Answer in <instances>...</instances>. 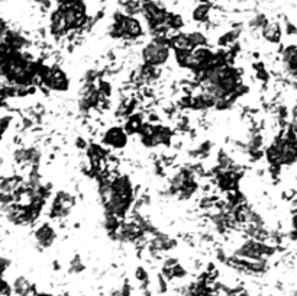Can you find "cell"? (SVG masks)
Returning a JSON list of instances; mask_svg holds the SVG:
<instances>
[{
    "mask_svg": "<svg viewBox=\"0 0 297 296\" xmlns=\"http://www.w3.org/2000/svg\"><path fill=\"white\" fill-rule=\"evenodd\" d=\"M292 228H293V231L297 232V212L293 215V218H292Z\"/></svg>",
    "mask_w": 297,
    "mask_h": 296,
    "instance_id": "14",
    "label": "cell"
},
{
    "mask_svg": "<svg viewBox=\"0 0 297 296\" xmlns=\"http://www.w3.org/2000/svg\"><path fill=\"white\" fill-rule=\"evenodd\" d=\"M170 193L179 199H188L194 195L197 189V183L194 179V172L188 169H180L173 174L168 183Z\"/></svg>",
    "mask_w": 297,
    "mask_h": 296,
    "instance_id": "3",
    "label": "cell"
},
{
    "mask_svg": "<svg viewBox=\"0 0 297 296\" xmlns=\"http://www.w3.org/2000/svg\"><path fill=\"white\" fill-rule=\"evenodd\" d=\"M103 144L106 147L113 148V149L125 148L126 144H128V132L123 128H120V126L109 128L103 134Z\"/></svg>",
    "mask_w": 297,
    "mask_h": 296,
    "instance_id": "8",
    "label": "cell"
},
{
    "mask_svg": "<svg viewBox=\"0 0 297 296\" xmlns=\"http://www.w3.org/2000/svg\"><path fill=\"white\" fill-rule=\"evenodd\" d=\"M275 251L277 248L274 246L255 238H248L235 250V257L247 260H268L271 256H274Z\"/></svg>",
    "mask_w": 297,
    "mask_h": 296,
    "instance_id": "4",
    "label": "cell"
},
{
    "mask_svg": "<svg viewBox=\"0 0 297 296\" xmlns=\"http://www.w3.org/2000/svg\"><path fill=\"white\" fill-rule=\"evenodd\" d=\"M280 63L283 72L287 74V77L297 81V45L289 44L283 47L280 54Z\"/></svg>",
    "mask_w": 297,
    "mask_h": 296,
    "instance_id": "7",
    "label": "cell"
},
{
    "mask_svg": "<svg viewBox=\"0 0 297 296\" xmlns=\"http://www.w3.org/2000/svg\"><path fill=\"white\" fill-rule=\"evenodd\" d=\"M260 32H261V37L264 38V41L268 44H273V45H278L283 39L281 24L277 21H268Z\"/></svg>",
    "mask_w": 297,
    "mask_h": 296,
    "instance_id": "10",
    "label": "cell"
},
{
    "mask_svg": "<svg viewBox=\"0 0 297 296\" xmlns=\"http://www.w3.org/2000/svg\"><path fill=\"white\" fill-rule=\"evenodd\" d=\"M10 121H12L10 116H0V140H1V135L6 132V129L9 128Z\"/></svg>",
    "mask_w": 297,
    "mask_h": 296,
    "instance_id": "13",
    "label": "cell"
},
{
    "mask_svg": "<svg viewBox=\"0 0 297 296\" xmlns=\"http://www.w3.org/2000/svg\"><path fill=\"white\" fill-rule=\"evenodd\" d=\"M212 3L210 1H199L197 6L191 12V18L196 24H207L210 21L212 13Z\"/></svg>",
    "mask_w": 297,
    "mask_h": 296,
    "instance_id": "11",
    "label": "cell"
},
{
    "mask_svg": "<svg viewBox=\"0 0 297 296\" xmlns=\"http://www.w3.org/2000/svg\"><path fill=\"white\" fill-rule=\"evenodd\" d=\"M83 270H84V264L81 263L80 256H75V257L70 261L69 271L70 273H81Z\"/></svg>",
    "mask_w": 297,
    "mask_h": 296,
    "instance_id": "12",
    "label": "cell"
},
{
    "mask_svg": "<svg viewBox=\"0 0 297 296\" xmlns=\"http://www.w3.org/2000/svg\"><path fill=\"white\" fill-rule=\"evenodd\" d=\"M39 75L44 81L48 89L54 90V92H66L69 90L70 81L69 77L66 75V73L60 69V67H42L41 72H39Z\"/></svg>",
    "mask_w": 297,
    "mask_h": 296,
    "instance_id": "5",
    "label": "cell"
},
{
    "mask_svg": "<svg viewBox=\"0 0 297 296\" xmlns=\"http://www.w3.org/2000/svg\"><path fill=\"white\" fill-rule=\"evenodd\" d=\"M34 238H35V243L39 248H48V247H51L55 243L57 232H55L54 226H51L49 223H41L35 229Z\"/></svg>",
    "mask_w": 297,
    "mask_h": 296,
    "instance_id": "9",
    "label": "cell"
},
{
    "mask_svg": "<svg viewBox=\"0 0 297 296\" xmlns=\"http://www.w3.org/2000/svg\"><path fill=\"white\" fill-rule=\"evenodd\" d=\"M170 55H171V47L168 44V39L165 38H154L141 51L142 63L148 69L164 66L170 60Z\"/></svg>",
    "mask_w": 297,
    "mask_h": 296,
    "instance_id": "2",
    "label": "cell"
},
{
    "mask_svg": "<svg viewBox=\"0 0 297 296\" xmlns=\"http://www.w3.org/2000/svg\"><path fill=\"white\" fill-rule=\"evenodd\" d=\"M144 25L137 16L125 15L123 12H116L113 22L109 26V35L114 39H125V41H137L144 37Z\"/></svg>",
    "mask_w": 297,
    "mask_h": 296,
    "instance_id": "1",
    "label": "cell"
},
{
    "mask_svg": "<svg viewBox=\"0 0 297 296\" xmlns=\"http://www.w3.org/2000/svg\"><path fill=\"white\" fill-rule=\"evenodd\" d=\"M75 205V197L69 192H57L49 206V218L51 220H64L71 212Z\"/></svg>",
    "mask_w": 297,
    "mask_h": 296,
    "instance_id": "6",
    "label": "cell"
}]
</instances>
